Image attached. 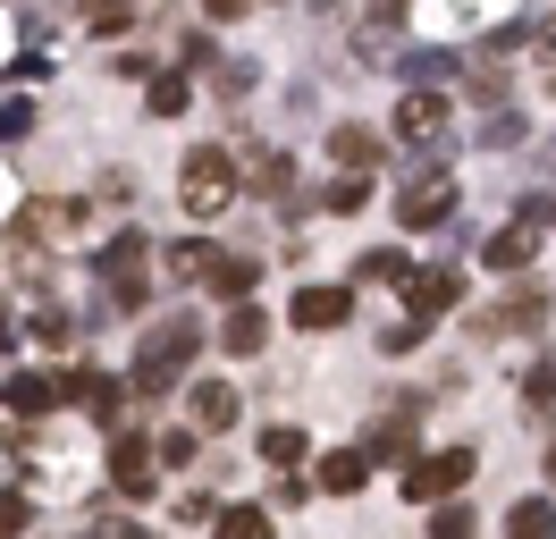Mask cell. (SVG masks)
<instances>
[{"mask_svg": "<svg viewBox=\"0 0 556 539\" xmlns=\"http://www.w3.org/2000/svg\"><path fill=\"white\" fill-rule=\"evenodd\" d=\"M253 186H262V195H287V186H295V161H287V152H253Z\"/></svg>", "mask_w": 556, "mask_h": 539, "instance_id": "obj_25", "label": "cell"}, {"mask_svg": "<svg viewBox=\"0 0 556 539\" xmlns=\"http://www.w3.org/2000/svg\"><path fill=\"white\" fill-rule=\"evenodd\" d=\"M35 337H42V346H68V312H60V303H42V312H35Z\"/></svg>", "mask_w": 556, "mask_h": 539, "instance_id": "obj_32", "label": "cell"}, {"mask_svg": "<svg viewBox=\"0 0 556 539\" xmlns=\"http://www.w3.org/2000/svg\"><path fill=\"white\" fill-rule=\"evenodd\" d=\"M186 101H194V85H186V76H177V67H161V76H152V85H143V110H152V118H177V110H186Z\"/></svg>", "mask_w": 556, "mask_h": 539, "instance_id": "obj_20", "label": "cell"}, {"mask_svg": "<svg viewBox=\"0 0 556 539\" xmlns=\"http://www.w3.org/2000/svg\"><path fill=\"white\" fill-rule=\"evenodd\" d=\"M472 464H481L472 447H447V455H414V464L396 472V480H405V505H455V489L472 480Z\"/></svg>", "mask_w": 556, "mask_h": 539, "instance_id": "obj_3", "label": "cell"}, {"mask_svg": "<svg viewBox=\"0 0 556 539\" xmlns=\"http://www.w3.org/2000/svg\"><path fill=\"white\" fill-rule=\"evenodd\" d=\"M540 42H548V51H556V17H548V26H540Z\"/></svg>", "mask_w": 556, "mask_h": 539, "instance_id": "obj_39", "label": "cell"}, {"mask_svg": "<svg viewBox=\"0 0 556 539\" xmlns=\"http://www.w3.org/2000/svg\"><path fill=\"white\" fill-rule=\"evenodd\" d=\"M0 539H26V498L17 489H0Z\"/></svg>", "mask_w": 556, "mask_h": 539, "instance_id": "obj_31", "label": "cell"}, {"mask_svg": "<svg viewBox=\"0 0 556 539\" xmlns=\"http://www.w3.org/2000/svg\"><path fill=\"white\" fill-rule=\"evenodd\" d=\"M522 329H548V303L540 296H506L481 312V337H522Z\"/></svg>", "mask_w": 556, "mask_h": 539, "instance_id": "obj_12", "label": "cell"}, {"mask_svg": "<svg viewBox=\"0 0 556 539\" xmlns=\"http://www.w3.org/2000/svg\"><path fill=\"white\" fill-rule=\"evenodd\" d=\"M152 455H161V464H194V430H169V438H152Z\"/></svg>", "mask_w": 556, "mask_h": 539, "instance_id": "obj_33", "label": "cell"}, {"mask_svg": "<svg viewBox=\"0 0 556 539\" xmlns=\"http://www.w3.org/2000/svg\"><path fill=\"white\" fill-rule=\"evenodd\" d=\"M363 447H338V455H320V489H329V498H354V489H363Z\"/></svg>", "mask_w": 556, "mask_h": 539, "instance_id": "obj_18", "label": "cell"}, {"mask_svg": "<svg viewBox=\"0 0 556 539\" xmlns=\"http://www.w3.org/2000/svg\"><path fill=\"white\" fill-rule=\"evenodd\" d=\"M9 76H17V85H42V76H51V60H42V51H26V60H9Z\"/></svg>", "mask_w": 556, "mask_h": 539, "instance_id": "obj_37", "label": "cell"}, {"mask_svg": "<svg viewBox=\"0 0 556 539\" xmlns=\"http://www.w3.org/2000/svg\"><path fill=\"white\" fill-rule=\"evenodd\" d=\"M363 278H380V287H405V278H414V262H405V253H363Z\"/></svg>", "mask_w": 556, "mask_h": 539, "instance_id": "obj_28", "label": "cell"}, {"mask_svg": "<svg viewBox=\"0 0 556 539\" xmlns=\"http://www.w3.org/2000/svg\"><path fill=\"white\" fill-rule=\"evenodd\" d=\"M430 539H472V514H464V505H439V514H430Z\"/></svg>", "mask_w": 556, "mask_h": 539, "instance_id": "obj_30", "label": "cell"}, {"mask_svg": "<svg viewBox=\"0 0 556 539\" xmlns=\"http://www.w3.org/2000/svg\"><path fill=\"white\" fill-rule=\"evenodd\" d=\"M329 161H338V177H363V168L380 161V135L371 127H329Z\"/></svg>", "mask_w": 556, "mask_h": 539, "instance_id": "obj_15", "label": "cell"}, {"mask_svg": "<svg viewBox=\"0 0 556 539\" xmlns=\"http://www.w3.org/2000/svg\"><path fill=\"white\" fill-rule=\"evenodd\" d=\"M9 337H17V329H9V303H0V346H9Z\"/></svg>", "mask_w": 556, "mask_h": 539, "instance_id": "obj_38", "label": "cell"}, {"mask_svg": "<svg viewBox=\"0 0 556 539\" xmlns=\"http://www.w3.org/2000/svg\"><path fill=\"white\" fill-rule=\"evenodd\" d=\"M26 228H35V236H76V228H85V202H35Z\"/></svg>", "mask_w": 556, "mask_h": 539, "instance_id": "obj_22", "label": "cell"}, {"mask_svg": "<svg viewBox=\"0 0 556 539\" xmlns=\"http://www.w3.org/2000/svg\"><path fill=\"white\" fill-rule=\"evenodd\" d=\"M68 388V404L85 413V422H102V430H118V404H127V388L110 379V371H76V379H60Z\"/></svg>", "mask_w": 556, "mask_h": 539, "instance_id": "obj_10", "label": "cell"}, {"mask_svg": "<svg viewBox=\"0 0 556 539\" xmlns=\"http://www.w3.org/2000/svg\"><path fill=\"white\" fill-rule=\"evenodd\" d=\"M531 253H540V236L522 228V220H515V228H497V236L481 245V262H489V270H522Z\"/></svg>", "mask_w": 556, "mask_h": 539, "instance_id": "obj_17", "label": "cell"}, {"mask_svg": "<svg viewBox=\"0 0 556 539\" xmlns=\"http://www.w3.org/2000/svg\"><path fill=\"white\" fill-rule=\"evenodd\" d=\"M287 321L295 329H338V321H354V287H304L287 303Z\"/></svg>", "mask_w": 556, "mask_h": 539, "instance_id": "obj_11", "label": "cell"}, {"mask_svg": "<svg viewBox=\"0 0 556 539\" xmlns=\"http://www.w3.org/2000/svg\"><path fill=\"white\" fill-rule=\"evenodd\" d=\"M506 539H556V505H548V498L506 505Z\"/></svg>", "mask_w": 556, "mask_h": 539, "instance_id": "obj_19", "label": "cell"}, {"mask_svg": "<svg viewBox=\"0 0 556 539\" xmlns=\"http://www.w3.org/2000/svg\"><path fill=\"white\" fill-rule=\"evenodd\" d=\"M262 464H304V430H295V422H270V430H262Z\"/></svg>", "mask_w": 556, "mask_h": 539, "instance_id": "obj_24", "label": "cell"}, {"mask_svg": "<svg viewBox=\"0 0 556 539\" xmlns=\"http://www.w3.org/2000/svg\"><path fill=\"white\" fill-rule=\"evenodd\" d=\"M481 143H489V152H515V143H522V118H489Z\"/></svg>", "mask_w": 556, "mask_h": 539, "instance_id": "obj_36", "label": "cell"}, {"mask_svg": "<svg viewBox=\"0 0 556 539\" xmlns=\"http://www.w3.org/2000/svg\"><path fill=\"white\" fill-rule=\"evenodd\" d=\"M548 480H556V447H548Z\"/></svg>", "mask_w": 556, "mask_h": 539, "instance_id": "obj_41", "label": "cell"}, {"mask_svg": "<svg viewBox=\"0 0 556 539\" xmlns=\"http://www.w3.org/2000/svg\"><path fill=\"white\" fill-rule=\"evenodd\" d=\"M152 464H161L152 438H136V430L110 438V489H118V498H152Z\"/></svg>", "mask_w": 556, "mask_h": 539, "instance_id": "obj_9", "label": "cell"}, {"mask_svg": "<svg viewBox=\"0 0 556 539\" xmlns=\"http://www.w3.org/2000/svg\"><path fill=\"white\" fill-rule=\"evenodd\" d=\"M219 539H270V514H262V505H228V514H219Z\"/></svg>", "mask_w": 556, "mask_h": 539, "instance_id": "obj_26", "label": "cell"}, {"mask_svg": "<svg viewBox=\"0 0 556 539\" xmlns=\"http://www.w3.org/2000/svg\"><path fill=\"white\" fill-rule=\"evenodd\" d=\"M203 354V329L194 321H161V329L143 337V354H136V388L143 397H161V388H177V371Z\"/></svg>", "mask_w": 556, "mask_h": 539, "instance_id": "obj_1", "label": "cell"}, {"mask_svg": "<svg viewBox=\"0 0 556 539\" xmlns=\"http://www.w3.org/2000/svg\"><path fill=\"white\" fill-rule=\"evenodd\" d=\"M396 135H405V152H447V101L439 93H405L396 101Z\"/></svg>", "mask_w": 556, "mask_h": 539, "instance_id": "obj_7", "label": "cell"}, {"mask_svg": "<svg viewBox=\"0 0 556 539\" xmlns=\"http://www.w3.org/2000/svg\"><path fill=\"white\" fill-rule=\"evenodd\" d=\"M26 127H35V110H26V101H0V143H17Z\"/></svg>", "mask_w": 556, "mask_h": 539, "instance_id": "obj_35", "label": "cell"}, {"mask_svg": "<svg viewBox=\"0 0 556 539\" xmlns=\"http://www.w3.org/2000/svg\"><path fill=\"white\" fill-rule=\"evenodd\" d=\"M219 270V253H211L203 236H186V245H169V278H211Z\"/></svg>", "mask_w": 556, "mask_h": 539, "instance_id": "obj_23", "label": "cell"}, {"mask_svg": "<svg viewBox=\"0 0 556 539\" xmlns=\"http://www.w3.org/2000/svg\"><path fill=\"white\" fill-rule=\"evenodd\" d=\"M177 202H186L194 220H219V211L237 202V161H228V152H186V168H177Z\"/></svg>", "mask_w": 556, "mask_h": 539, "instance_id": "obj_2", "label": "cell"}, {"mask_svg": "<svg viewBox=\"0 0 556 539\" xmlns=\"http://www.w3.org/2000/svg\"><path fill=\"white\" fill-rule=\"evenodd\" d=\"M522 404H531V413H548V404H556V354H548V363H531V379H522Z\"/></svg>", "mask_w": 556, "mask_h": 539, "instance_id": "obj_27", "label": "cell"}, {"mask_svg": "<svg viewBox=\"0 0 556 539\" xmlns=\"http://www.w3.org/2000/svg\"><path fill=\"white\" fill-rule=\"evenodd\" d=\"M110 539H152V531H110Z\"/></svg>", "mask_w": 556, "mask_h": 539, "instance_id": "obj_40", "label": "cell"}, {"mask_svg": "<svg viewBox=\"0 0 556 539\" xmlns=\"http://www.w3.org/2000/svg\"><path fill=\"white\" fill-rule=\"evenodd\" d=\"M143 262H152V245H143L136 228L102 245V278H110V303H118V312H136V303H143V278H136Z\"/></svg>", "mask_w": 556, "mask_h": 539, "instance_id": "obj_6", "label": "cell"}, {"mask_svg": "<svg viewBox=\"0 0 556 539\" xmlns=\"http://www.w3.org/2000/svg\"><path fill=\"white\" fill-rule=\"evenodd\" d=\"M219 346H228V354H262V346H270V321H262L253 303H237V312L219 321Z\"/></svg>", "mask_w": 556, "mask_h": 539, "instance_id": "obj_16", "label": "cell"}, {"mask_svg": "<svg viewBox=\"0 0 556 539\" xmlns=\"http://www.w3.org/2000/svg\"><path fill=\"white\" fill-rule=\"evenodd\" d=\"M186 413H194V430H237V388H228V379H203V388H194V397H186Z\"/></svg>", "mask_w": 556, "mask_h": 539, "instance_id": "obj_13", "label": "cell"}, {"mask_svg": "<svg viewBox=\"0 0 556 539\" xmlns=\"http://www.w3.org/2000/svg\"><path fill=\"white\" fill-rule=\"evenodd\" d=\"M396 220H405L414 236L447 228V220H455V177H447V168H421V177H405V195H396Z\"/></svg>", "mask_w": 556, "mask_h": 539, "instance_id": "obj_4", "label": "cell"}, {"mask_svg": "<svg viewBox=\"0 0 556 539\" xmlns=\"http://www.w3.org/2000/svg\"><path fill=\"white\" fill-rule=\"evenodd\" d=\"M414 430H421V397H388V413L363 430V464L371 455H396V464H414Z\"/></svg>", "mask_w": 556, "mask_h": 539, "instance_id": "obj_5", "label": "cell"}, {"mask_svg": "<svg viewBox=\"0 0 556 539\" xmlns=\"http://www.w3.org/2000/svg\"><path fill=\"white\" fill-rule=\"evenodd\" d=\"M329 211H338V220H354V211H363V202H371V186H363V177H338V186H329Z\"/></svg>", "mask_w": 556, "mask_h": 539, "instance_id": "obj_29", "label": "cell"}, {"mask_svg": "<svg viewBox=\"0 0 556 539\" xmlns=\"http://www.w3.org/2000/svg\"><path fill=\"white\" fill-rule=\"evenodd\" d=\"M253 278H262V270L244 262V253H219V270H211V296H228V303H244V296H253Z\"/></svg>", "mask_w": 556, "mask_h": 539, "instance_id": "obj_21", "label": "cell"}, {"mask_svg": "<svg viewBox=\"0 0 556 539\" xmlns=\"http://www.w3.org/2000/svg\"><path fill=\"white\" fill-rule=\"evenodd\" d=\"M522 228H531V236L556 228V195H522Z\"/></svg>", "mask_w": 556, "mask_h": 539, "instance_id": "obj_34", "label": "cell"}, {"mask_svg": "<svg viewBox=\"0 0 556 539\" xmlns=\"http://www.w3.org/2000/svg\"><path fill=\"white\" fill-rule=\"evenodd\" d=\"M396 296H405V321H439V312L464 303V270H414Z\"/></svg>", "mask_w": 556, "mask_h": 539, "instance_id": "obj_8", "label": "cell"}, {"mask_svg": "<svg viewBox=\"0 0 556 539\" xmlns=\"http://www.w3.org/2000/svg\"><path fill=\"white\" fill-rule=\"evenodd\" d=\"M60 397H68V388H60V379H42V371H17V379H9V413H17V422H42Z\"/></svg>", "mask_w": 556, "mask_h": 539, "instance_id": "obj_14", "label": "cell"}]
</instances>
